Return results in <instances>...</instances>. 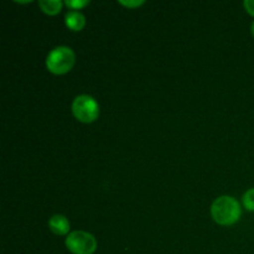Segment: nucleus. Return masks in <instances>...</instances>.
Listing matches in <instances>:
<instances>
[{
    "mask_svg": "<svg viewBox=\"0 0 254 254\" xmlns=\"http://www.w3.org/2000/svg\"><path fill=\"white\" fill-rule=\"evenodd\" d=\"M241 206L235 197L221 196L211 206L212 217L218 225L230 226L237 222L241 217Z\"/></svg>",
    "mask_w": 254,
    "mask_h": 254,
    "instance_id": "f257e3e1",
    "label": "nucleus"
},
{
    "mask_svg": "<svg viewBox=\"0 0 254 254\" xmlns=\"http://www.w3.org/2000/svg\"><path fill=\"white\" fill-rule=\"evenodd\" d=\"M74 64V54L69 47L57 46L47 55L46 67L55 74L67 73Z\"/></svg>",
    "mask_w": 254,
    "mask_h": 254,
    "instance_id": "f03ea898",
    "label": "nucleus"
},
{
    "mask_svg": "<svg viewBox=\"0 0 254 254\" xmlns=\"http://www.w3.org/2000/svg\"><path fill=\"white\" fill-rule=\"evenodd\" d=\"M72 112L79 122L92 123L98 117L99 107L93 97L88 96V94H81L74 98L73 103H72Z\"/></svg>",
    "mask_w": 254,
    "mask_h": 254,
    "instance_id": "7ed1b4c3",
    "label": "nucleus"
},
{
    "mask_svg": "<svg viewBox=\"0 0 254 254\" xmlns=\"http://www.w3.org/2000/svg\"><path fill=\"white\" fill-rule=\"evenodd\" d=\"M66 247L73 254H93L97 250V241L91 233L73 231L67 236Z\"/></svg>",
    "mask_w": 254,
    "mask_h": 254,
    "instance_id": "20e7f679",
    "label": "nucleus"
},
{
    "mask_svg": "<svg viewBox=\"0 0 254 254\" xmlns=\"http://www.w3.org/2000/svg\"><path fill=\"white\" fill-rule=\"evenodd\" d=\"M49 227L55 235L64 236L69 232V222L64 216L55 215L50 218Z\"/></svg>",
    "mask_w": 254,
    "mask_h": 254,
    "instance_id": "39448f33",
    "label": "nucleus"
},
{
    "mask_svg": "<svg viewBox=\"0 0 254 254\" xmlns=\"http://www.w3.org/2000/svg\"><path fill=\"white\" fill-rule=\"evenodd\" d=\"M64 21L68 29L73 30V31H81L86 25V19H84L83 14H81L77 10H71L64 16Z\"/></svg>",
    "mask_w": 254,
    "mask_h": 254,
    "instance_id": "423d86ee",
    "label": "nucleus"
},
{
    "mask_svg": "<svg viewBox=\"0 0 254 254\" xmlns=\"http://www.w3.org/2000/svg\"><path fill=\"white\" fill-rule=\"evenodd\" d=\"M39 6L44 12L49 15H56L61 11V0H40Z\"/></svg>",
    "mask_w": 254,
    "mask_h": 254,
    "instance_id": "0eeeda50",
    "label": "nucleus"
},
{
    "mask_svg": "<svg viewBox=\"0 0 254 254\" xmlns=\"http://www.w3.org/2000/svg\"><path fill=\"white\" fill-rule=\"evenodd\" d=\"M243 205L248 211H254V189H250L243 195Z\"/></svg>",
    "mask_w": 254,
    "mask_h": 254,
    "instance_id": "6e6552de",
    "label": "nucleus"
},
{
    "mask_svg": "<svg viewBox=\"0 0 254 254\" xmlns=\"http://www.w3.org/2000/svg\"><path fill=\"white\" fill-rule=\"evenodd\" d=\"M64 4H66L68 7H71V9L79 10L82 9V7L86 6V5H88L89 1L88 0H66Z\"/></svg>",
    "mask_w": 254,
    "mask_h": 254,
    "instance_id": "1a4fd4ad",
    "label": "nucleus"
},
{
    "mask_svg": "<svg viewBox=\"0 0 254 254\" xmlns=\"http://www.w3.org/2000/svg\"><path fill=\"white\" fill-rule=\"evenodd\" d=\"M119 4L124 5V6H128V7H136V6H140V5L144 4V0H135V1H124V0H121Z\"/></svg>",
    "mask_w": 254,
    "mask_h": 254,
    "instance_id": "9d476101",
    "label": "nucleus"
},
{
    "mask_svg": "<svg viewBox=\"0 0 254 254\" xmlns=\"http://www.w3.org/2000/svg\"><path fill=\"white\" fill-rule=\"evenodd\" d=\"M243 5H245L248 14H251L252 16H254V0H246V1L243 2Z\"/></svg>",
    "mask_w": 254,
    "mask_h": 254,
    "instance_id": "9b49d317",
    "label": "nucleus"
},
{
    "mask_svg": "<svg viewBox=\"0 0 254 254\" xmlns=\"http://www.w3.org/2000/svg\"><path fill=\"white\" fill-rule=\"evenodd\" d=\"M251 30H252V35L254 36V21H253V24H252V27H251Z\"/></svg>",
    "mask_w": 254,
    "mask_h": 254,
    "instance_id": "f8f14e48",
    "label": "nucleus"
}]
</instances>
